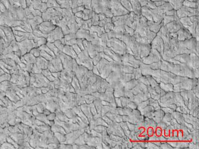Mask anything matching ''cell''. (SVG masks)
Returning a JSON list of instances; mask_svg holds the SVG:
<instances>
[{
  "label": "cell",
  "instance_id": "1",
  "mask_svg": "<svg viewBox=\"0 0 199 149\" xmlns=\"http://www.w3.org/2000/svg\"><path fill=\"white\" fill-rule=\"evenodd\" d=\"M111 10L113 16H121L130 13L121 4L119 0H111Z\"/></svg>",
  "mask_w": 199,
  "mask_h": 149
},
{
  "label": "cell",
  "instance_id": "2",
  "mask_svg": "<svg viewBox=\"0 0 199 149\" xmlns=\"http://www.w3.org/2000/svg\"><path fill=\"white\" fill-rule=\"evenodd\" d=\"M176 15L179 18L186 17L199 16V10L198 8H191L183 6L179 10H177Z\"/></svg>",
  "mask_w": 199,
  "mask_h": 149
},
{
  "label": "cell",
  "instance_id": "3",
  "mask_svg": "<svg viewBox=\"0 0 199 149\" xmlns=\"http://www.w3.org/2000/svg\"><path fill=\"white\" fill-rule=\"evenodd\" d=\"M151 47L153 49H158L161 54H163V49H164V43L162 39L158 35H156V37L151 41Z\"/></svg>",
  "mask_w": 199,
  "mask_h": 149
},
{
  "label": "cell",
  "instance_id": "4",
  "mask_svg": "<svg viewBox=\"0 0 199 149\" xmlns=\"http://www.w3.org/2000/svg\"><path fill=\"white\" fill-rule=\"evenodd\" d=\"M177 38L179 41H184L192 38V35L184 27H182L177 32Z\"/></svg>",
  "mask_w": 199,
  "mask_h": 149
},
{
  "label": "cell",
  "instance_id": "5",
  "mask_svg": "<svg viewBox=\"0 0 199 149\" xmlns=\"http://www.w3.org/2000/svg\"><path fill=\"white\" fill-rule=\"evenodd\" d=\"M165 25L170 33L177 32L180 28L183 27L182 24L180 23L179 20L176 21L172 22Z\"/></svg>",
  "mask_w": 199,
  "mask_h": 149
},
{
  "label": "cell",
  "instance_id": "6",
  "mask_svg": "<svg viewBox=\"0 0 199 149\" xmlns=\"http://www.w3.org/2000/svg\"><path fill=\"white\" fill-rule=\"evenodd\" d=\"M131 4L133 12L138 16L141 15V7L140 5L139 0H129Z\"/></svg>",
  "mask_w": 199,
  "mask_h": 149
},
{
  "label": "cell",
  "instance_id": "7",
  "mask_svg": "<svg viewBox=\"0 0 199 149\" xmlns=\"http://www.w3.org/2000/svg\"><path fill=\"white\" fill-rule=\"evenodd\" d=\"M162 25H163V22L160 24H158L155 23L154 22L147 21V26L148 28L151 31L155 32L156 34H157L159 31Z\"/></svg>",
  "mask_w": 199,
  "mask_h": 149
},
{
  "label": "cell",
  "instance_id": "8",
  "mask_svg": "<svg viewBox=\"0 0 199 149\" xmlns=\"http://www.w3.org/2000/svg\"><path fill=\"white\" fill-rule=\"evenodd\" d=\"M184 1V0H168V2L174 10L177 11L183 6Z\"/></svg>",
  "mask_w": 199,
  "mask_h": 149
},
{
  "label": "cell",
  "instance_id": "9",
  "mask_svg": "<svg viewBox=\"0 0 199 149\" xmlns=\"http://www.w3.org/2000/svg\"><path fill=\"white\" fill-rule=\"evenodd\" d=\"M179 20V18H178L177 15L171 16H166L164 15L162 22L163 23V25H166L167 24L171 23L172 22L176 21Z\"/></svg>",
  "mask_w": 199,
  "mask_h": 149
},
{
  "label": "cell",
  "instance_id": "10",
  "mask_svg": "<svg viewBox=\"0 0 199 149\" xmlns=\"http://www.w3.org/2000/svg\"><path fill=\"white\" fill-rule=\"evenodd\" d=\"M183 6L191 8H199V3L195 2L188 1L184 0L183 2Z\"/></svg>",
  "mask_w": 199,
  "mask_h": 149
},
{
  "label": "cell",
  "instance_id": "11",
  "mask_svg": "<svg viewBox=\"0 0 199 149\" xmlns=\"http://www.w3.org/2000/svg\"><path fill=\"white\" fill-rule=\"evenodd\" d=\"M121 4L124 6V8H126L128 11L133 12V9L131 7V4L130 3L129 0H119Z\"/></svg>",
  "mask_w": 199,
  "mask_h": 149
},
{
  "label": "cell",
  "instance_id": "12",
  "mask_svg": "<svg viewBox=\"0 0 199 149\" xmlns=\"http://www.w3.org/2000/svg\"><path fill=\"white\" fill-rule=\"evenodd\" d=\"M114 24H113V23H106V25H104V28L105 32H108L114 30Z\"/></svg>",
  "mask_w": 199,
  "mask_h": 149
},
{
  "label": "cell",
  "instance_id": "13",
  "mask_svg": "<svg viewBox=\"0 0 199 149\" xmlns=\"http://www.w3.org/2000/svg\"><path fill=\"white\" fill-rule=\"evenodd\" d=\"M125 31L126 32L127 34L130 35L131 36H133L134 34V31L133 29L130 28V27H128V26H125Z\"/></svg>",
  "mask_w": 199,
  "mask_h": 149
},
{
  "label": "cell",
  "instance_id": "14",
  "mask_svg": "<svg viewBox=\"0 0 199 149\" xmlns=\"http://www.w3.org/2000/svg\"><path fill=\"white\" fill-rule=\"evenodd\" d=\"M164 15H166V16H175V15H177L176 11H175L174 9L169 10V11L166 12Z\"/></svg>",
  "mask_w": 199,
  "mask_h": 149
},
{
  "label": "cell",
  "instance_id": "15",
  "mask_svg": "<svg viewBox=\"0 0 199 149\" xmlns=\"http://www.w3.org/2000/svg\"><path fill=\"white\" fill-rule=\"evenodd\" d=\"M155 4H156V6L157 7H159V6H161L163 5L166 2H165L163 1H155L154 2Z\"/></svg>",
  "mask_w": 199,
  "mask_h": 149
},
{
  "label": "cell",
  "instance_id": "16",
  "mask_svg": "<svg viewBox=\"0 0 199 149\" xmlns=\"http://www.w3.org/2000/svg\"><path fill=\"white\" fill-rule=\"evenodd\" d=\"M185 1H188L190 2H198L199 0H185Z\"/></svg>",
  "mask_w": 199,
  "mask_h": 149
},
{
  "label": "cell",
  "instance_id": "17",
  "mask_svg": "<svg viewBox=\"0 0 199 149\" xmlns=\"http://www.w3.org/2000/svg\"><path fill=\"white\" fill-rule=\"evenodd\" d=\"M1 144H0V148H1Z\"/></svg>",
  "mask_w": 199,
  "mask_h": 149
}]
</instances>
